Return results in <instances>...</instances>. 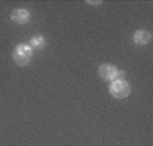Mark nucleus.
<instances>
[{
  "instance_id": "obj_1",
  "label": "nucleus",
  "mask_w": 153,
  "mask_h": 146,
  "mask_svg": "<svg viewBox=\"0 0 153 146\" xmlns=\"http://www.w3.org/2000/svg\"><path fill=\"white\" fill-rule=\"evenodd\" d=\"M33 57V49L29 43H19L12 52V60L18 66H26Z\"/></svg>"
},
{
  "instance_id": "obj_2",
  "label": "nucleus",
  "mask_w": 153,
  "mask_h": 146,
  "mask_svg": "<svg viewBox=\"0 0 153 146\" xmlns=\"http://www.w3.org/2000/svg\"><path fill=\"white\" fill-rule=\"evenodd\" d=\"M110 95L115 99H126L130 93H131V87L125 79H118L110 83L108 87Z\"/></svg>"
},
{
  "instance_id": "obj_3",
  "label": "nucleus",
  "mask_w": 153,
  "mask_h": 146,
  "mask_svg": "<svg viewBox=\"0 0 153 146\" xmlns=\"http://www.w3.org/2000/svg\"><path fill=\"white\" fill-rule=\"evenodd\" d=\"M98 75L104 81H114L118 79H123L125 72L119 70L117 66L111 65V64H102L98 69Z\"/></svg>"
},
{
  "instance_id": "obj_4",
  "label": "nucleus",
  "mask_w": 153,
  "mask_h": 146,
  "mask_svg": "<svg viewBox=\"0 0 153 146\" xmlns=\"http://www.w3.org/2000/svg\"><path fill=\"white\" fill-rule=\"evenodd\" d=\"M11 20L16 24H27L30 22V11L26 8H15L11 12Z\"/></svg>"
},
{
  "instance_id": "obj_5",
  "label": "nucleus",
  "mask_w": 153,
  "mask_h": 146,
  "mask_svg": "<svg viewBox=\"0 0 153 146\" xmlns=\"http://www.w3.org/2000/svg\"><path fill=\"white\" fill-rule=\"evenodd\" d=\"M150 41H152V33L146 31V30H138L133 35V42L138 46L148 45Z\"/></svg>"
},
{
  "instance_id": "obj_6",
  "label": "nucleus",
  "mask_w": 153,
  "mask_h": 146,
  "mask_svg": "<svg viewBox=\"0 0 153 146\" xmlns=\"http://www.w3.org/2000/svg\"><path fill=\"white\" fill-rule=\"evenodd\" d=\"M29 45L31 49H42L43 46L46 45V39H45V37H42V35H34V37L30 39Z\"/></svg>"
}]
</instances>
